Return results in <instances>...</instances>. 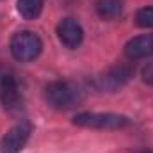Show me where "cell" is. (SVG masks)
Returning a JSON list of instances; mask_svg holds the SVG:
<instances>
[{"label":"cell","instance_id":"7c38bea8","mask_svg":"<svg viewBox=\"0 0 153 153\" xmlns=\"http://www.w3.org/2000/svg\"><path fill=\"white\" fill-rule=\"evenodd\" d=\"M141 78H143L144 84L153 85V61H150V62L144 64V68L141 70Z\"/></svg>","mask_w":153,"mask_h":153},{"label":"cell","instance_id":"30bf717a","mask_svg":"<svg viewBox=\"0 0 153 153\" xmlns=\"http://www.w3.org/2000/svg\"><path fill=\"white\" fill-rule=\"evenodd\" d=\"M43 7L45 0H16V11L23 20H38Z\"/></svg>","mask_w":153,"mask_h":153},{"label":"cell","instance_id":"277c9868","mask_svg":"<svg viewBox=\"0 0 153 153\" xmlns=\"http://www.w3.org/2000/svg\"><path fill=\"white\" fill-rule=\"evenodd\" d=\"M9 52L18 62H32L43 52V39L32 30H20L11 36Z\"/></svg>","mask_w":153,"mask_h":153},{"label":"cell","instance_id":"ba28073f","mask_svg":"<svg viewBox=\"0 0 153 153\" xmlns=\"http://www.w3.org/2000/svg\"><path fill=\"white\" fill-rule=\"evenodd\" d=\"M123 53L128 61H141V59L153 57V34L135 36L130 41H126Z\"/></svg>","mask_w":153,"mask_h":153},{"label":"cell","instance_id":"3957f363","mask_svg":"<svg viewBox=\"0 0 153 153\" xmlns=\"http://www.w3.org/2000/svg\"><path fill=\"white\" fill-rule=\"evenodd\" d=\"M134 78V68L128 62H117L100 71L91 80V85L98 93H117Z\"/></svg>","mask_w":153,"mask_h":153},{"label":"cell","instance_id":"7a4b0ae2","mask_svg":"<svg viewBox=\"0 0 153 153\" xmlns=\"http://www.w3.org/2000/svg\"><path fill=\"white\" fill-rule=\"evenodd\" d=\"M71 123L89 130H123L132 125V119L119 112H76Z\"/></svg>","mask_w":153,"mask_h":153},{"label":"cell","instance_id":"8fae6325","mask_svg":"<svg viewBox=\"0 0 153 153\" xmlns=\"http://www.w3.org/2000/svg\"><path fill=\"white\" fill-rule=\"evenodd\" d=\"M134 22L141 29H153V5H146V7L137 9Z\"/></svg>","mask_w":153,"mask_h":153},{"label":"cell","instance_id":"6da1fadb","mask_svg":"<svg viewBox=\"0 0 153 153\" xmlns=\"http://www.w3.org/2000/svg\"><path fill=\"white\" fill-rule=\"evenodd\" d=\"M45 102L55 111H71L84 100L82 87L70 80H53L45 87Z\"/></svg>","mask_w":153,"mask_h":153},{"label":"cell","instance_id":"8992f818","mask_svg":"<svg viewBox=\"0 0 153 153\" xmlns=\"http://www.w3.org/2000/svg\"><path fill=\"white\" fill-rule=\"evenodd\" d=\"M32 134V123L29 119H22L13 125L0 139V153H22L29 143Z\"/></svg>","mask_w":153,"mask_h":153},{"label":"cell","instance_id":"9c48e42d","mask_svg":"<svg viewBox=\"0 0 153 153\" xmlns=\"http://www.w3.org/2000/svg\"><path fill=\"white\" fill-rule=\"evenodd\" d=\"M96 14L105 22H114L123 14V2L121 0H96L94 4Z\"/></svg>","mask_w":153,"mask_h":153},{"label":"cell","instance_id":"4fadbf2b","mask_svg":"<svg viewBox=\"0 0 153 153\" xmlns=\"http://www.w3.org/2000/svg\"><path fill=\"white\" fill-rule=\"evenodd\" d=\"M139 153H153V152H148V150H144V152H139Z\"/></svg>","mask_w":153,"mask_h":153},{"label":"cell","instance_id":"52a82bcc","mask_svg":"<svg viewBox=\"0 0 153 153\" xmlns=\"http://www.w3.org/2000/svg\"><path fill=\"white\" fill-rule=\"evenodd\" d=\"M55 34L61 41V45L70 48V50L78 48L82 45V41H84V29L75 18H62L57 23Z\"/></svg>","mask_w":153,"mask_h":153},{"label":"cell","instance_id":"5b68a950","mask_svg":"<svg viewBox=\"0 0 153 153\" xmlns=\"http://www.w3.org/2000/svg\"><path fill=\"white\" fill-rule=\"evenodd\" d=\"M23 89L13 71L0 73V105L7 114H18L23 111Z\"/></svg>","mask_w":153,"mask_h":153}]
</instances>
